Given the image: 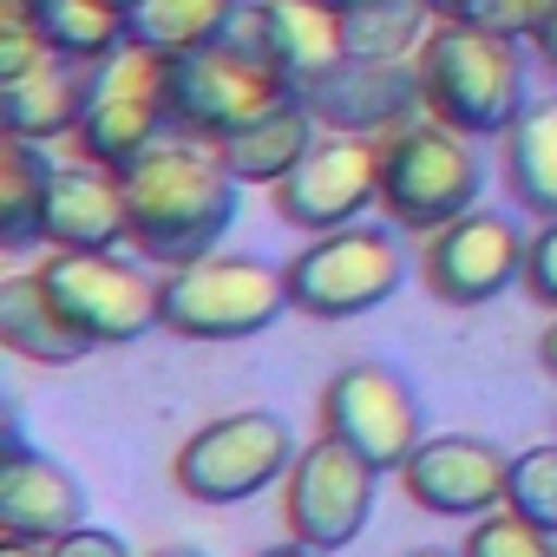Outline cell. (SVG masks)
<instances>
[{
  "label": "cell",
  "instance_id": "ab89813d",
  "mask_svg": "<svg viewBox=\"0 0 557 557\" xmlns=\"http://www.w3.org/2000/svg\"><path fill=\"white\" fill-rule=\"evenodd\" d=\"M329 8H342V14H348V8H368V0H329Z\"/></svg>",
  "mask_w": 557,
  "mask_h": 557
},
{
  "label": "cell",
  "instance_id": "74e56055",
  "mask_svg": "<svg viewBox=\"0 0 557 557\" xmlns=\"http://www.w3.org/2000/svg\"><path fill=\"white\" fill-rule=\"evenodd\" d=\"M426 8H433V14H459V8H466V0H426Z\"/></svg>",
  "mask_w": 557,
  "mask_h": 557
},
{
  "label": "cell",
  "instance_id": "2e32d148",
  "mask_svg": "<svg viewBox=\"0 0 557 557\" xmlns=\"http://www.w3.org/2000/svg\"><path fill=\"white\" fill-rule=\"evenodd\" d=\"M79 524H86L79 479L60 459L34 453L21 433H8V453H0V531L27 537V544H53Z\"/></svg>",
  "mask_w": 557,
  "mask_h": 557
},
{
  "label": "cell",
  "instance_id": "f546056e",
  "mask_svg": "<svg viewBox=\"0 0 557 557\" xmlns=\"http://www.w3.org/2000/svg\"><path fill=\"white\" fill-rule=\"evenodd\" d=\"M53 60V47H47V34L21 14V8H0V86H14V79H27V73H40Z\"/></svg>",
  "mask_w": 557,
  "mask_h": 557
},
{
  "label": "cell",
  "instance_id": "d590c367",
  "mask_svg": "<svg viewBox=\"0 0 557 557\" xmlns=\"http://www.w3.org/2000/svg\"><path fill=\"white\" fill-rule=\"evenodd\" d=\"M256 557H329V550H309V544H296V537H289V544H275V550H256Z\"/></svg>",
  "mask_w": 557,
  "mask_h": 557
},
{
  "label": "cell",
  "instance_id": "5bb4252c",
  "mask_svg": "<svg viewBox=\"0 0 557 557\" xmlns=\"http://www.w3.org/2000/svg\"><path fill=\"white\" fill-rule=\"evenodd\" d=\"M322 433L355 446L368 466L400 472L407 453L420 446V394L381 368V361H355L322 387Z\"/></svg>",
  "mask_w": 557,
  "mask_h": 557
},
{
  "label": "cell",
  "instance_id": "4fadbf2b",
  "mask_svg": "<svg viewBox=\"0 0 557 557\" xmlns=\"http://www.w3.org/2000/svg\"><path fill=\"white\" fill-rule=\"evenodd\" d=\"M223 40L256 53L269 73H283L296 92H309L335 66H348V14L329 8V0H243Z\"/></svg>",
  "mask_w": 557,
  "mask_h": 557
},
{
  "label": "cell",
  "instance_id": "ba28073f",
  "mask_svg": "<svg viewBox=\"0 0 557 557\" xmlns=\"http://www.w3.org/2000/svg\"><path fill=\"white\" fill-rule=\"evenodd\" d=\"M296 466V433L289 420H275V413H223L210 426H197L177 459H171V479L184 498L197 505H243L256 498L262 485H283Z\"/></svg>",
  "mask_w": 557,
  "mask_h": 557
},
{
  "label": "cell",
  "instance_id": "e575fe53",
  "mask_svg": "<svg viewBox=\"0 0 557 557\" xmlns=\"http://www.w3.org/2000/svg\"><path fill=\"white\" fill-rule=\"evenodd\" d=\"M0 557H47V544H27V537H8V544H0Z\"/></svg>",
  "mask_w": 557,
  "mask_h": 557
},
{
  "label": "cell",
  "instance_id": "4316f807",
  "mask_svg": "<svg viewBox=\"0 0 557 557\" xmlns=\"http://www.w3.org/2000/svg\"><path fill=\"white\" fill-rule=\"evenodd\" d=\"M505 505H511L518 518L557 531V440L511 453V492H505Z\"/></svg>",
  "mask_w": 557,
  "mask_h": 557
},
{
  "label": "cell",
  "instance_id": "ffe728a7",
  "mask_svg": "<svg viewBox=\"0 0 557 557\" xmlns=\"http://www.w3.org/2000/svg\"><path fill=\"white\" fill-rule=\"evenodd\" d=\"M315 106L302 99V92H289L283 106H269L256 125H243V132H230L216 151H223V164L243 177V184H283L309 151H315Z\"/></svg>",
  "mask_w": 557,
  "mask_h": 557
},
{
  "label": "cell",
  "instance_id": "836d02e7",
  "mask_svg": "<svg viewBox=\"0 0 557 557\" xmlns=\"http://www.w3.org/2000/svg\"><path fill=\"white\" fill-rule=\"evenodd\" d=\"M531 47H537V60H544V73L557 79V21H550V27H544V34H537Z\"/></svg>",
  "mask_w": 557,
  "mask_h": 557
},
{
  "label": "cell",
  "instance_id": "d6a6232c",
  "mask_svg": "<svg viewBox=\"0 0 557 557\" xmlns=\"http://www.w3.org/2000/svg\"><path fill=\"white\" fill-rule=\"evenodd\" d=\"M537 368H544V374L557 381V315H550V329L537 335Z\"/></svg>",
  "mask_w": 557,
  "mask_h": 557
},
{
  "label": "cell",
  "instance_id": "484cf974",
  "mask_svg": "<svg viewBox=\"0 0 557 557\" xmlns=\"http://www.w3.org/2000/svg\"><path fill=\"white\" fill-rule=\"evenodd\" d=\"M440 14L426 0H368L348 8V60H413Z\"/></svg>",
  "mask_w": 557,
  "mask_h": 557
},
{
  "label": "cell",
  "instance_id": "6da1fadb",
  "mask_svg": "<svg viewBox=\"0 0 557 557\" xmlns=\"http://www.w3.org/2000/svg\"><path fill=\"white\" fill-rule=\"evenodd\" d=\"M119 177H125V210H132V249L145 262H164V269L197 262L236 223V184L243 177L203 138H184V132L158 138Z\"/></svg>",
  "mask_w": 557,
  "mask_h": 557
},
{
  "label": "cell",
  "instance_id": "9c48e42d",
  "mask_svg": "<svg viewBox=\"0 0 557 557\" xmlns=\"http://www.w3.org/2000/svg\"><path fill=\"white\" fill-rule=\"evenodd\" d=\"M289 92L296 86L283 73H269L236 40H210V47L171 53V125L184 138H203V145H223L230 132L256 125L269 106H283Z\"/></svg>",
  "mask_w": 557,
  "mask_h": 557
},
{
  "label": "cell",
  "instance_id": "83f0119b",
  "mask_svg": "<svg viewBox=\"0 0 557 557\" xmlns=\"http://www.w3.org/2000/svg\"><path fill=\"white\" fill-rule=\"evenodd\" d=\"M459 557H557V531H544V524H531L505 505L492 518H472Z\"/></svg>",
  "mask_w": 557,
  "mask_h": 557
},
{
  "label": "cell",
  "instance_id": "7a4b0ae2",
  "mask_svg": "<svg viewBox=\"0 0 557 557\" xmlns=\"http://www.w3.org/2000/svg\"><path fill=\"white\" fill-rule=\"evenodd\" d=\"M426 119L466 138H505L524 112V53L505 34H485L459 14H440L413 53Z\"/></svg>",
  "mask_w": 557,
  "mask_h": 557
},
{
  "label": "cell",
  "instance_id": "44dd1931",
  "mask_svg": "<svg viewBox=\"0 0 557 557\" xmlns=\"http://www.w3.org/2000/svg\"><path fill=\"white\" fill-rule=\"evenodd\" d=\"M0 348L21 355V361H47V368H66V361H86L92 355V342L47 296L40 269L34 275H8V283H0Z\"/></svg>",
  "mask_w": 557,
  "mask_h": 557
},
{
  "label": "cell",
  "instance_id": "603a6c76",
  "mask_svg": "<svg viewBox=\"0 0 557 557\" xmlns=\"http://www.w3.org/2000/svg\"><path fill=\"white\" fill-rule=\"evenodd\" d=\"M8 8H21L47 34V47L66 53V60H92L99 66L106 53H119L132 40V21H125L119 0H8Z\"/></svg>",
  "mask_w": 557,
  "mask_h": 557
},
{
  "label": "cell",
  "instance_id": "f35d334b",
  "mask_svg": "<svg viewBox=\"0 0 557 557\" xmlns=\"http://www.w3.org/2000/svg\"><path fill=\"white\" fill-rule=\"evenodd\" d=\"M407 557H459V550H433V544H426V550H407Z\"/></svg>",
  "mask_w": 557,
  "mask_h": 557
},
{
  "label": "cell",
  "instance_id": "cb8c5ba5",
  "mask_svg": "<svg viewBox=\"0 0 557 557\" xmlns=\"http://www.w3.org/2000/svg\"><path fill=\"white\" fill-rule=\"evenodd\" d=\"M47 177L53 164L34 138H0V243L14 256L47 243Z\"/></svg>",
  "mask_w": 557,
  "mask_h": 557
},
{
  "label": "cell",
  "instance_id": "9a60e30c",
  "mask_svg": "<svg viewBox=\"0 0 557 557\" xmlns=\"http://www.w3.org/2000/svg\"><path fill=\"white\" fill-rule=\"evenodd\" d=\"M400 485L433 518H492L511 492V453H498L479 433H433L407 453Z\"/></svg>",
  "mask_w": 557,
  "mask_h": 557
},
{
  "label": "cell",
  "instance_id": "e0dca14e",
  "mask_svg": "<svg viewBox=\"0 0 557 557\" xmlns=\"http://www.w3.org/2000/svg\"><path fill=\"white\" fill-rule=\"evenodd\" d=\"M302 99L315 106L322 125L355 132V138H381V132H394V125L413 119V106H420V66L413 60H348L322 86H309Z\"/></svg>",
  "mask_w": 557,
  "mask_h": 557
},
{
  "label": "cell",
  "instance_id": "1f68e13d",
  "mask_svg": "<svg viewBox=\"0 0 557 557\" xmlns=\"http://www.w3.org/2000/svg\"><path fill=\"white\" fill-rule=\"evenodd\" d=\"M47 557H132V550H125V537H119V531H106V524H79V531L53 537V544H47Z\"/></svg>",
  "mask_w": 557,
  "mask_h": 557
},
{
  "label": "cell",
  "instance_id": "7c38bea8",
  "mask_svg": "<svg viewBox=\"0 0 557 557\" xmlns=\"http://www.w3.org/2000/svg\"><path fill=\"white\" fill-rule=\"evenodd\" d=\"M269 197H275V216L309 236L361 223V210L381 203V138H355V132L315 138V151L283 184H269Z\"/></svg>",
  "mask_w": 557,
  "mask_h": 557
},
{
  "label": "cell",
  "instance_id": "d6986e66",
  "mask_svg": "<svg viewBox=\"0 0 557 557\" xmlns=\"http://www.w3.org/2000/svg\"><path fill=\"white\" fill-rule=\"evenodd\" d=\"M86 92H92V60L53 53L40 73L0 86V132H8V138H34V145L40 138H60V132L79 125Z\"/></svg>",
  "mask_w": 557,
  "mask_h": 557
},
{
  "label": "cell",
  "instance_id": "f1b7e54d",
  "mask_svg": "<svg viewBox=\"0 0 557 557\" xmlns=\"http://www.w3.org/2000/svg\"><path fill=\"white\" fill-rule=\"evenodd\" d=\"M459 21H472L485 34H505V40H537L557 21V0H466Z\"/></svg>",
  "mask_w": 557,
  "mask_h": 557
},
{
  "label": "cell",
  "instance_id": "8fae6325",
  "mask_svg": "<svg viewBox=\"0 0 557 557\" xmlns=\"http://www.w3.org/2000/svg\"><path fill=\"white\" fill-rule=\"evenodd\" d=\"M524 230L505 210H466L420 249V283L446 309H485L511 283H524Z\"/></svg>",
  "mask_w": 557,
  "mask_h": 557
},
{
  "label": "cell",
  "instance_id": "8992f818",
  "mask_svg": "<svg viewBox=\"0 0 557 557\" xmlns=\"http://www.w3.org/2000/svg\"><path fill=\"white\" fill-rule=\"evenodd\" d=\"M164 125H171V53L125 40L119 53H106L92 66V92L73 125V145L86 164L125 171L138 151H151L164 138Z\"/></svg>",
  "mask_w": 557,
  "mask_h": 557
},
{
  "label": "cell",
  "instance_id": "52a82bcc",
  "mask_svg": "<svg viewBox=\"0 0 557 557\" xmlns=\"http://www.w3.org/2000/svg\"><path fill=\"white\" fill-rule=\"evenodd\" d=\"M40 283L92 348H125L164 329V275L125 262L119 249H53L40 262Z\"/></svg>",
  "mask_w": 557,
  "mask_h": 557
},
{
  "label": "cell",
  "instance_id": "ac0fdd59",
  "mask_svg": "<svg viewBox=\"0 0 557 557\" xmlns=\"http://www.w3.org/2000/svg\"><path fill=\"white\" fill-rule=\"evenodd\" d=\"M47 243L53 249H119L132 243L125 177L106 164H53L47 177Z\"/></svg>",
  "mask_w": 557,
  "mask_h": 557
},
{
  "label": "cell",
  "instance_id": "4dcf8cb0",
  "mask_svg": "<svg viewBox=\"0 0 557 557\" xmlns=\"http://www.w3.org/2000/svg\"><path fill=\"white\" fill-rule=\"evenodd\" d=\"M524 296L557 315V216H544L531 249H524Z\"/></svg>",
  "mask_w": 557,
  "mask_h": 557
},
{
  "label": "cell",
  "instance_id": "7402d4cb",
  "mask_svg": "<svg viewBox=\"0 0 557 557\" xmlns=\"http://www.w3.org/2000/svg\"><path fill=\"white\" fill-rule=\"evenodd\" d=\"M498 164L511 203H524L531 216H557V99H537L511 119V132L498 138Z\"/></svg>",
  "mask_w": 557,
  "mask_h": 557
},
{
  "label": "cell",
  "instance_id": "d4e9b609",
  "mask_svg": "<svg viewBox=\"0 0 557 557\" xmlns=\"http://www.w3.org/2000/svg\"><path fill=\"white\" fill-rule=\"evenodd\" d=\"M243 0H132V40L158 53H190L230 34Z\"/></svg>",
  "mask_w": 557,
  "mask_h": 557
},
{
  "label": "cell",
  "instance_id": "277c9868",
  "mask_svg": "<svg viewBox=\"0 0 557 557\" xmlns=\"http://www.w3.org/2000/svg\"><path fill=\"white\" fill-rule=\"evenodd\" d=\"M289 315V283L262 256H197L164 269V329L184 342H249Z\"/></svg>",
  "mask_w": 557,
  "mask_h": 557
},
{
  "label": "cell",
  "instance_id": "8d00e7d4",
  "mask_svg": "<svg viewBox=\"0 0 557 557\" xmlns=\"http://www.w3.org/2000/svg\"><path fill=\"white\" fill-rule=\"evenodd\" d=\"M151 557H203V550H190V544H164V550H151Z\"/></svg>",
  "mask_w": 557,
  "mask_h": 557
},
{
  "label": "cell",
  "instance_id": "5b68a950",
  "mask_svg": "<svg viewBox=\"0 0 557 557\" xmlns=\"http://www.w3.org/2000/svg\"><path fill=\"white\" fill-rule=\"evenodd\" d=\"M283 283H289V309L296 315H309V322H355V315H368V309L400 296L407 249L381 223H348V230L315 236L302 256H289Z\"/></svg>",
  "mask_w": 557,
  "mask_h": 557
},
{
  "label": "cell",
  "instance_id": "3957f363",
  "mask_svg": "<svg viewBox=\"0 0 557 557\" xmlns=\"http://www.w3.org/2000/svg\"><path fill=\"white\" fill-rule=\"evenodd\" d=\"M485 171L472 158V138L440 125V119H407L394 132H381V210L394 230H446L453 216L479 210Z\"/></svg>",
  "mask_w": 557,
  "mask_h": 557
},
{
  "label": "cell",
  "instance_id": "30bf717a",
  "mask_svg": "<svg viewBox=\"0 0 557 557\" xmlns=\"http://www.w3.org/2000/svg\"><path fill=\"white\" fill-rule=\"evenodd\" d=\"M374 492H381V466H368L355 446L322 433L315 446L296 453V466L283 479V524H289L296 544L335 557V550H348L368 531Z\"/></svg>",
  "mask_w": 557,
  "mask_h": 557
}]
</instances>
